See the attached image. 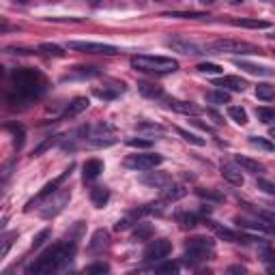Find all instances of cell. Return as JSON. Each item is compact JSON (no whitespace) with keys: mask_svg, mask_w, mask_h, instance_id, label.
<instances>
[{"mask_svg":"<svg viewBox=\"0 0 275 275\" xmlns=\"http://www.w3.org/2000/svg\"><path fill=\"white\" fill-rule=\"evenodd\" d=\"M207 49L219 54H264L258 45L247 43V41H234V39H217V41L209 43Z\"/></svg>","mask_w":275,"mask_h":275,"instance_id":"obj_5","label":"cell"},{"mask_svg":"<svg viewBox=\"0 0 275 275\" xmlns=\"http://www.w3.org/2000/svg\"><path fill=\"white\" fill-rule=\"evenodd\" d=\"M177 134L183 138V140H187L189 144H196V146H205L207 142L202 140L200 136H196V134H191V131H187V129H183V127H177Z\"/></svg>","mask_w":275,"mask_h":275,"instance_id":"obj_28","label":"cell"},{"mask_svg":"<svg viewBox=\"0 0 275 275\" xmlns=\"http://www.w3.org/2000/svg\"><path fill=\"white\" fill-rule=\"evenodd\" d=\"M127 144L134 146V148H151L153 142H151V140H142V138H129Z\"/></svg>","mask_w":275,"mask_h":275,"instance_id":"obj_38","label":"cell"},{"mask_svg":"<svg viewBox=\"0 0 275 275\" xmlns=\"http://www.w3.org/2000/svg\"><path fill=\"white\" fill-rule=\"evenodd\" d=\"M76 254V245L73 243H58V245L49 247L47 252L41 254V258H37V262H33L28 267L30 275H43V273H54L63 267L65 262H69V258Z\"/></svg>","mask_w":275,"mask_h":275,"instance_id":"obj_1","label":"cell"},{"mask_svg":"<svg viewBox=\"0 0 275 275\" xmlns=\"http://www.w3.org/2000/svg\"><path fill=\"white\" fill-rule=\"evenodd\" d=\"M49 237V230H41V232H39L37 234V237H35V241H33V247H41L43 245V241Z\"/></svg>","mask_w":275,"mask_h":275,"instance_id":"obj_41","label":"cell"},{"mask_svg":"<svg viewBox=\"0 0 275 275\" xmlns=\"http://www.w3.org/2000/svg\"><path fill=\"white\" fill-rule=\"evenodd\" d=\"M249 144L256 146V148H262V151H273V142L271 140H264V138H258V136H252L249 138Z\"/></svg>","mask_w":275,"mask_h":275,"instance_id":"obj_35","label":"cell"},{"mask_svg":"<svg viewBox=\"0 0 275 275\" xmlns=\"http://www.w3.org/2000/svg\"><path fill=\"white\" fill-rule=\"evenodd\" d=\"M155 3H161V0H155Z\"/></svg>","mask_w":275,"mask_h":275,"instance_id":"obj_53","label":"cell"},{"mask_svg":"<svg viewBox=\"0 0 275 275\" xmlns=\"http://www.w3.org/2000/svg\"><path fill=\"white\" fill-rule=\"evenodd\" d=\"M258 189H262V191H267V193H271V196H275V185L273 183H269V181H264V179H258Z\"/></svg>","mask_w":275,"mask_h":275,"instance_id":"obj_39","label":"cell"},{"mask_svg":"<svg viewBox=\"0 0 275 275\" xmlns=\"http://www.w3.org/2000/svg\"><path fill=\"white\" fill-rule=\"evenodd\" d=\"M166 104H168L170 110L181 112V114H191V116L200 114V108H196L193 104H187V101H181V99H172V97H168V99H166Z\"/></svg>","mask_w":275,"mask_h":275,"instance_id":"obj_13","label":"cell"},{"mask_svg":"<svg viewBox=\"0 0 275 275\" xmlns=\"http://www.w3.org/2000/svg\"><path fill=\"white\" fill-rule=\"evenodd\" d=\"M170 252H172V243L168 239H155V241H151L146 245L144 260L146 262H161V260H166L170 256Z\"/></svg>","mask_w":275,"mask_h":275,"instance_id":"obj_7","label":"cell"},{"mask_svg":"<svg viewBox=\"0 0 275 275\" xmlns=\"http://www.w3.org/2000/svg\"><path fill=\"white\" fill-rule=\"evenodd\" d=\"M39 52H43L47 56H56V58L65 56V49L60 45H54V43H41V45H39Z\"/></svg>","mask_w":275,"mask_h":275,"instance_id":"obj_30","label":"cell"},{"mask_svg":"<svg viewBox=\"0 0 275 275\" xmlns=\"http://www.w3.org/2000/svg\"><path fill=\"white\" fill-rule=\"evenodd\" d=\"M88 104L90 101L86 99V97H78V99H73L71 104L65 108V112L60 114V120H67V118H76L78 114H82V112L88 108Z\"/></svg>","mask_w":275,"mask_h":275,"instance_id":"obj_12","label":"cell"},{"mask_svg":"<svg viewBox=\"0 0 275 275\" xmlns=\"http://www.w3.org/2000/svg\"><path fill=\"white\" fill-rule=\"evenodd\" d=\"M52 144H54V138H49V140H45V142H43V144H41V146H39V148H35V157H37V155H41V153H43L45 148H49V146H52Z\"/></svg>","mask_w":275,"mask_h":275,"instance_id":"obj_44","label":"cell"},{"mask_svg":"<svg viewBox=\"0 0 275 275\" xmlns=\"http://www.w3.org/2000/svg\"><path fill=\"white\" fill-rule=\"evenodd\" d=\"M239 271L243 273V271H245V269H243V267H232V269H230V273H239Z\"/></svg>","mask_w":275,"mask_h":275,"instance_id":"obj_46","label":"cell"},{"mask_svg":"<svg viewBox=\"0 0 275 275\" xmlns=\"http://www.w3.org/2000/svg\"><path fill=\"white\" fill-rule=\"evenodd\" d=\"M221 177L226 179L230 185H234V187H241L243 183H245V179H243V174H241V170L237 166H230V164L221 166Z\"/></svg>","mask_w":275,"mask_h":275,"instance_id":"obj_15","label":"cell"},{"mask_svg":"<svg viewBox=\"0 0 275 275\" xmlns=\"http://www.w3.org/2000/svg\"><path fill=\"white\" fill-rule=\"evenodd\" d=\"M142 183L144 185H151V187H168L170 185V177L168 174H161V172H148V174H144L142 177Z\"/></svg>","mask_w":275,"mask_h":275,"instance_id":"obj_16","label":"cell"},{"mask_svg":"<svg viewBox=\"0 0 275 275\" xmlns=\"http://www.w3.org/2000/svg\"><path fill=\"white\" fill-rule=\"evenodd\" d=\"M217 237L223 239V241H228V243H239L241 241V234H237L230 228H217Z\"/></svg>","mask_w":275,"mask_h":275,"instance_id":"obj_34","label":"cell"},{"mask_svg":"<svg viewBox=\"0 0 275 275\" xmlns=\"http://www.w3.org/2000/svg\"><path fill=\"white\" fill-rule=\"evenodd\" d=\"M101 76V71L95 67H76L73 73H67L63 80H88V78H97Z\"/></svg>","mask_w":275,"mask_h":275,"instance_id":"obj_18","label":"cell"},{"mask_svg":"<svg viewBox=\"0 0 275 275\" xmlns=\"http://www.w3.org/2000/svg\"><path fill=\"white\" fill-rule=\"evenodd\" d=\"M234 26H241V28H256V30H262V28H269L271 24L264 22V19H232Z\"/></svg>","mask_w":275,"mask_h":275,"instance_id":"obj_22","label":"cell"},{"mask_svg":"<svg viewBox=\"0 0 275 275\" xmlns=\"http://www.w3.org/2000/svg\"><path fill=\"white\" fill-rule=\"evenodd\" d=\"M271 39H275V33H273V35H271Z\"/></svg>","mask_w":275,"mask_h":275,"instance_id":"obj_52","label":"cell"},{"mask_svg":"<svg viewBox=\"0 0 275 275\" xmlns=\"http://www.w3.org/2000/svg\"><path fill=\"white\" fill-rule=\"evenodd\" d=\"M196 69L200 71V73H221L223 71V67H219L215 63H200Z\"/></svg>","mask_w":275,"mask_h":275,"instance_id":"obj_36","label":"cell"},{"mask_svg":"<svg viewBox=\"0 0 275 275\" xmlns=\"http://www.w3.org/2000/svg\"><path fill=\"white\" fill-rule=\"evenodd\" d=\"M120 93H123V84H120V86H114V88H110V86L95 88V95H97L99 99H114V97H118Z\"/></svg>","mask_w":275,"mask_h":275,"instance_id":"obj_24","label":"cell"},{"mask_svg":"<svg viewBox=\"0 0 275 275\" xmlns=\"http://www.w3.org/2000/svg\"><path fill=\"white\" fill-rule=\"evenodd\" d=\"M108 271H110V267H108V264H104V262L90 264V267L86 269V273H108Z\"/></svg>","mask_w":275,"mask_h":275,"instance_id":"obj_40","label":"cell"},{"mask_svg":"<svg viewBox=\"0 0 275 275\" xmlns=\"http://www.w3.org/2000/svg\"><path fill=\"white\" fill-rule=\"evenodd\" d=\"M205 99L213 106H223V104H228L230 101V95H228V90L221 88V90H211V93H207Z\"/></svg>","mask_w":275,"mask_h":275,"instance_id":"obj_20","label":"cell"},{"mask_svg":"<svg viewBox=\"0 0 275 275\" xmlns=\"http://www.w3.org/2000/svg\"><path fill=\"white\" fill-rule=\"evenodd\" d=\"M213 252V241L211 239H205V237H193L185 243V256H183V260H185L187 264H198L202 260H207L211 256Z\"/></svg>","mask_w":275,"mask_h":275,"instance_id":"obj_4","label":"cell"},{"mask_svg":"<svg viewBox=\"0 0 275 275\" xmlns=\"http://www.w3.org/2000/svg\"><path fill=\"white\" fill-rule=\"evenodd\" d=\"M90 3H93V5H97V3H99V0H90Z\"/></svg>","mask_w":275,"mask_h":275,"instance_id":"obj_51","label":"cell"},{"mask_svg":"<svg viewBox=\"0 0 275 275\" xmlns=\"http://www.w3.org/2000/svg\"><path fill=\"white\" fill-rule=\"evenodd\" d=\"M71 170H73V168H71V166H69V168H67V170L63 172V174H58V177H56L54 181H49V183H47V185H45V187H43L41 191H39V193H37V196H35V198H33V200H30V202H28V205H26V211H30V209H33L35 205H39V202H43L45 198H49V196H54V193H56V189H58L60 185H63V183H65V179H67V177L71 174Z\"/></svg>","mask_w":275,"mask_h":275,"instance_id":"obj_9","label":"cell"},{"mask_svg":"<svg viewBox=\"0 0 275 275\" xmlns=\"http://www.w3.org/2000/svg\"><path fill=\"white\" fill-rule=\"evenodd\" d=\"M234 65L243 71H247V73H254V76H275V69L252 65V63H247V60H234Z\"/></svg>","mask_w":275,"mask_h":275,"instance_id":"obj_17","label":"cell"},{"mask_svg":"<svg viewBox=\"0 0 275 275\" xmlns=\"http://www.w3.org/2000/svg\"><path fill=\"white\" fill-rule=\"evenodd\" d=\"M164 17H181V19H200V17H209L207 13L200 11H168L164 13Z\"/></svg>","mask_w":275,"mask_h":275,"instance_id":"obj_27","label":"cell"},{"mask_svg":"<svg viewBox=\"0 0 275 275\" xmlns=\"http://www.w3.org/2000/svg\"><path fill=\"white\" fill-rule=\"evenodd\" d=\"M131 67L136 71H144V73H155V76H166V73H174L179 69V60L168 58V56H148V54H140L131 58Z\"/></svg>","mask_w":275,"mask_h":275,"instance_id":"obj_3","label":"cell"},{"mask_svg":"<svg viewBox=\"0 0 275 275\" xmlns=\"http://www.w3.org/2000/svg\"><path fill=\"white\" fill-rule=\"evenodd\" d=\"M185 196V189H183L181 185H168L166 187V193H164V200H179V198H183Z\"/></svg>","mask_w":275,"mask_h":275,"instance_id":"obj_33","label":"cell"},{"mask_svg":"<svg viewBox=\"0 0 275 275\" xmlns=\"http://www.w3.org/2000/svg\"><path fill=\"white\" fill-rule=\"evenodd\" d=\"M256 97L262 99V101H271V99H275V88L269 86V84H258L256 86Z\"/></svg>","mask_w":275,"mask_h":275,"instance_id":"obj_32","label":"cell"},{"mask_svg":"<svg viewBox=\"0 0 275 275\" xmlns=\"http://www.w3.org/2000/svg\"><path fill=\"white\" fill-rule=\"evenodd\" d=\"M228 3H230V5H241L243 0H228Z\"/></svg>","mask_w":275,"mask_h":275,"instance_id":"obj_49","label":"cell"},{"mask_svg":"<svg viewBox=\"0 0 275 275\" xmlns=\"http://www.w3.org/2000/svg\"><path fill=\"white\" fill-rule=\"evenodd\" d=\"M138 131H164L161 125H148V123H140L138 125Z\"/></svg>","mask_w":275,"mask_h":275,"instance_id":"obj_43","label":"cell"},{"mask_svg":"<svg viewBox=\"0 0 275 275\" xmlns=\"http://www.w3.org/2000/svg\"><path fill=\"white\" fill-rule=\"evenodd\" d=\"M200 3H202V5H213L215 0H200Z\"/></svg>","mask_w":275,"mask_h":275,"instance_id":"obj_48","label":"cell"},{"mask_svg":"<svg viewBox=\"0 0 275 275\" xmlns=\"http://www.w3.org/2000/svg\"><path fill=\"white\" fill-rule=\"evenodd\" d=\"M198 196H200V198H205V200H213V202H221V200H223L221 193L209 191V189H198Z\"/></svg>","mask_w":275,"mask_h":275,"instance_id":"obj_37","label":"cell"},{"mask_svg":"<svg viewBox=\"0 0 275 275\" xmlns=\"http://www.w3.org/2000/svg\"><path fill=\"white\" fill-rule=\"evenodd\" d=\"M15 3H19V5H26V3H28V0H15Z\"/></svg>","mask_w":275,"mask_h":275,"instance_id":"obj_50","label":"cell"},{"mask_svg":"<svg viewBox=\"0 0 275 275\" xmlns=\"http://www.w3.org/2000/svg\"><path fill=\"white\" fill-rule=\"evenodd\" d=\"M267 271H269V273H275V260L267 262Z\"/></svg>","mask_w":275,"mask_h":275,"instance_id":"obj_45","label":"cell"},{"mask_svg":"<svg viewBox=\"0 0 275 275\" xmlns=\"http://www.w3.org/2000/svg\"><path fill=\"white\" fill-rule=\"evenodd\" d=\"M164 157L157 155V153H138V155H129L125 159V168L129 170H153L157 168Z\"/></svg>","mask_w":275,"mask_h":275,"instance_id":"obj_6","label":"cell"},{"mask_svg":"<svg viewBox=\"0 0 275 275\" xmlns=\"http://www.w3.org/2000/svg\"><path fill=\"white\" fill-rule=\"evenodd\" d=\"M215 86H221L223 90H234V93H243L247 88V82L237 76H221L215 80Z\"/></svg>","mask_w":275,"mask_h":275,"instance_id":"obj_11","label":"cell"},{"mask_svg":"<svg viewBox=\"0 0 275 275\" xmlns=\"http://www.w3.org/2000/svg\"><path fill=\"white\" fill-rule=\"evenodd\" d=\"M110 198V191L106 187H93L90 189V200H93L95 207H104Z\"/></svg>","mask_w":275,"mask_h":275,"instance_id":"obj_21","label":"cell"},{"mask_svg":"<svg viewBox=\"0 0 275 275\" xmlns=\"http://www.w3.org/2000/svg\"><path fill=\"white\" fill-rule=\"evenodd\" d=\"M69 49L84 52V54H104V56L118 54V47L108 45V43H93V41H69Z\"/></svg>","mask_w":275,"mask_h":275,"instance_id":"obj_8","label":"cell"},{"mask_svg":"<svg viewBox=\"0 0 275 275\" xmlns=\"http://www.w3.org/2000/svg\"><path fill=\"white\" fill-rule=\"evenodd\" d=\"M177 221L183 228H193L200 221V217L196 215V213H177Z\"/></svg>","mask_w":275,"mask_h":275,"instance_id":"obj_26","label":"cell"},{"mask_svg":"<svg viewBox=\"0 0 275 275\" xmlns=\"http://www.w3.org/2000/svg\"><path fill=\"white\" fill-rule=\"evenodd\" d=\"M82 170H84V172H82L84 183L95 181V179L101 174V172H104V161H99V159H88Z\"/></svg>","mask_w":275,"mask_h":275,"instance_id":"obj_14","label":"cell"},{"mask_svg":"<svg viewBox=\"0 0 275 275\" xmlns=\"http://www.w3.org/2000/svg\"><path fill=\"white\" fill-rule=\"evenodd\" d=\"M234 164H237L239 168L247 170V172H254V174H258V172H264V166L258 164V161H254L249 157H243V155H237L234 157Z\"/></svg>","mask_w":275,"mask_h":275,"instance_id":"obj_19","label":"cell"},{"mask_svg":"<svg viewBox=\"0 0 275 275\" xmlns=\"http://www.w3.org/2000/svg\"><path fill=\"white\" fill-rule=\"evenodd\" d=\"M168 45L172 49H177V52H181V54H187V56L205 54V47H200L198 43H193V41H185V39H170Z\"/></svg>","mask_w":275,"mask_h":275,"instance_id":"obj_10","label":"cell"},{"mask_svg":"<svg viewBox=\"0 0 275 275\" xmlns=\"http://www.w3.org/2000/svg\"><path fill=\"white\" fill-rule=\"evenodd\" d=\"M155 269H157V271H168V273H177V271H179V264H174V262H164V264H157Z\"/></svg>","mask_w":275,"mask_h":275,"instance_id":"obj_42","label":"cell"},{"mask_svg":"<svg viewBox=\"0 0 275 275\" xmlns=\"http://www.w3.org/2000/svg\"><path fill=\"white\" fill-rule=\"evenodd\" d=\"M108 241H110V234L106 230H99L95 232V237H93V243H90V249H101V247H106L108 245Z\"/></svg>","mask_w":275,"mask_h":275,"instance_id":"obj_31","label":"cell"},{"mask_svg":"<svg viewBox=\"0 0 275 275\" xmlns=\"http://www.w3.org/2000/svg\"><path fill=\"white\" fill-rule=\"evenodd\" d=\"M138 88H140V93H142V95H146V97H164V90H161L159 86H155V84L140 82Z\"/></svg>","mask_w":275,"mask_h":275,"instance_id":"obj_29","label":"cell"},{"mask_svg":"<svg viewBox=\"0 0 275 275\" xmlns=\"http://www.w3.org/2000/svg\"><path fill=\"white\" fill-rule=\"evenodd\" d=\"M228 116H230L237 125H245V123H247V112L243 110V108H239V106H230V108H228Z\"/></svg>","mask_w":275,"mask_h":275,"instance_id":"obj_25","label":"cell"},{"mask_svg":"<svg viewBox=\"0 0 275 275\" xmlns=\"http://www.w3.org/2000/svg\"><path fill=\"white\" fill-rule=\"evenodd\" d=\"M256 116H258L260 123L271 125V123H275V108H267V106L256 108Z\"/></svg>","mask_w":275,"mask_h":275,"instance_id":"obj_23","label":"cell"},{"mask_svg":"<svg viewBox=\"0 0 275 275\" xmlns=\"http://www.w3.org/2000/svg\"><path fill=\"white\" fill-rule=\"evenodd\" d=\"M11 84L15 93L26 99H37L45 93V78L35 69H15L11 73Z\"/></svg>","mask_w":275,"mask_h":275,"instance_id":"obj_2","label":"cell"},{"mask_svg":"<svg viewBox=\"0 0 275 275\" xmlns=\"http://www.w3.org/2000/svg\"><path fill=\"white\" fill-rule=\"evenodd\" d=\"M269 138H273V140H275V127H271V129H269Z\"/></svg>","mask_w":275,"mask_h":275,"instance_id":"obj_47","label":"cell"}]
</instances>
